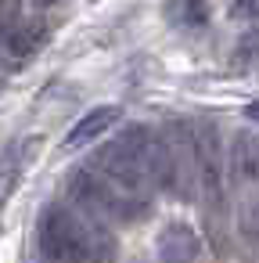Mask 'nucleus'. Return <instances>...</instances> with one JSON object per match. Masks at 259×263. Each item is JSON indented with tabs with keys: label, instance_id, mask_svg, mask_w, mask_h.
Returning a JSON list of instances; mask_svg holds the SVG:
<instances>
[{
	"label": "nucleus",
	"instance_id": "0eeeda50",
	"mask_svg": "<svg viewBox=\"0 0 259 263\" xmlns=\"http://www.w3.org/2000/svg\"><path fill=\"white\" fill-rule=\"evenodd\" d=\"M166 18H169V26L191 33V29H202L209 22V11H205V0H169Z\"/></svg>",
	"mask_w": 259,
	"mask_h": 263
},
{
	"label": "nucleus",
	"instance_id": "39448f33",
	"mask_svg": "<svg viewBox=\"0 0 259 263\" xmlns=\"http://www.w3.org/2000/svg\"><path fill=\"white\" fill-rule=\"evenodd\" d=\"M44 33H47L44 26H18V29H11V33H4V36H0V58L11 62V65L29 62V58L44 47V40H47Z\"/></svg>",
	"mask_w": 259,
	"mask_h": 263
},
{
	"label": "nucleus",
	"instance_id": "9d476101",
	"mask_svg": "<svg viewBox=\"0 0 259 263\" xmlns=\"http://www.w3.org/2000/svg\"><path fill=\"white\" fill-rule=\"evenodd\" d=\"M230 18H237V22H259V0H234Z\"/></svg>",
	"mask_w": 259,
	"mask_h": 263
},
{
	"label": "nucleus",
	"instance_id": "f03ea898",
	"mask_svg": "<svg viewBox=\"0 0 259 263\" xmlns=\"http://www.w3.org/2000/svg\"><path fill=\"white\" fill-rule=\"evenodd\" d=\"M194 137H198V191L205 195L209 205H220V198H223V148H220V134H216L212 123H198Z\"/></svg>",
	"mask_w": 259,
	"mask_h": 263
},
{
	"label": "nucleus",
	"instance_id": "9b49d317",
	"mask_svg": "<svg viewBox=\"0 0 259 263\" xmlns=\"http://www.w3.org/2000/svg\"><path fill=\"white\" fill-rule=\"evenodd\" d=\"M245 116H248V119H255V123H259V101H255V105H248V108H245Z\"/></svg>",
	"mask_w": 259,
	"mask_h": 263
},
{
	"label": "nucleus",
	"instance_id": "f257e3e1",
	"mask_svg": "<svg viewBox=\"0 0 259 263\" xmlns=\"http://www.w3.org/2000/svg\"><path fill=\"white\" fill-rule=\"evenodd\" d=\"M36 241L44 259H97L115 256V241L108 238V223L90 220L76 205H47L36 220Z\"/></svg>",
	"mask_w": 259,
	"mask_h": 263
},
{
	"label": "nucleus",
	"instance_id": "f8f14e48",
	"mask_svg": "<svg viewBox=\"0 0 259 263\" xmlns=\"http://www.w3.org/2000/svg\"><path fill=\"white\" fill-rule=\"evenodd\" d=\"M36 8H54V4H62V0H33Z\"/></svg>",
	"mask_w": 259,
	"mask_h": 263
},
{
	"label": "nucleus",
	"instance_id": "20e7f679",
	"mask_svg": "<svg viewBox=\"0 0 259 263\" xmlns=\"http://www.w3.org/2000/svg\"><path fill=\"white\" fill-rule=\"evenodd\" d=\"M123 119V108L119 105H101V108H94V112H87L72 130H69V137H65V148H83V144H90V141H97L101 134H108L115 123Z\"/></svg>",
	"mask_w": 259,
	"mask_h": 263
},
{
	"label": "nucleus",
	"instance_id": "1a4fd4ad",
	"mask_svg": "<svg viewBox=\"0 0 259 263\" xmlns=\"http://www.w3.org/2000/svg\"><path fill=\"white\" fill-rule=\"evenodd\" d=\"M18 173H22V170H18V162H11V159H8V162H0V202L11 195V187H15V180H18Z\"/></svg>",
	"mask_w": 259,
	"mask_h": 263
},
{
	"label": "nucleus",
	"instance_id": "6e6552de",
	"mask_svg": "<svg viewBox=\"0 0 259 263\" xmlns=\"http://www.w3.org/2000/svg\"><path fill=\"white\" fill-rule=\"evenodd\" d=\"M234 65H237V69H252V65H259V26H255V29H248V33L237 40Z\"/></svg>",
	"mask_w": 259,
	"mask_h": 263
},
{
	"label": "nucleus",
	"instance_id": "423d86ee",
	"mask_svg": "<svg viewBox=\"0 0 259 263\" xmlns=\"http://www.w3.org/2000/svg\"><path fill=\"white\" fill-rule=\"evenodd\" d=\"M198 256V234L187 223H166L158 234V259H194Z\"/></svg>",
	"mask_w": 259,
	"mask_h": 263
},
{
	"label": "nucleus",
	"instance_id": "7ed1b4c3",
	"mask_svg": "<svg viewBox=\"0 0 259 263\" xmlns=\"http://www.w3.org/2000/svg\"><path fill=\"white\" fill-rule=\"evenodd\" d=\"M230 177L237 184H259V134L241 130L230 144Z\"/></svg>",
	"mask_w": 259,
	"mask_h": 263
}]
</instances>
